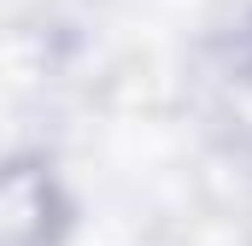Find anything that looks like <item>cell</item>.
<instances>
[{
    "instance_id": "obj_1",
    "label": "cell",
    "mask_w": 252,
    "mask_h": 246,
    "mask_svg": "<svg viewBox=\"0 0 252 246\" xmlns=\"http://www.w3.org/2000/svg\"><path fill=\"white\" fill-rule=\"evenodd\" d=\"M47 235V182L35 170L0 176V246H35Z\"/></svg>"
}]
</instances>
